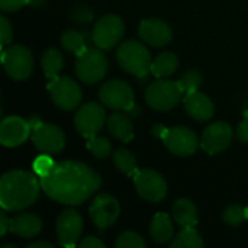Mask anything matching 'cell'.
<instances>
[{
    "label": "cell",
    "mask_w": 248,
    "mask_h": 248,
    "mask_svg": "<svg viewBox=\"0 0 248 248\" xmlns=\"http://www.w3.org/2000/svg\"><path fill=\"white\" fill-rule=\"evenodd\" d=\"M61 44L68 52H71V54H74L77 57H80L83 52H86L89 49L87 45H86L84 33H80V32L73 31V29H68V31H65L62 33Z\"/></svg>",
    "instance_id": "obj_26"
},
{
    "label": "cell",
    "mask_w": 248,
    "mask_h": 248,
    "mask_svg": "<svg viewBox=\"0 0 248 248\" xmlns=\"http://www.w3.org/2000/svg\"><path fill=\"white\" fill-rule=\"evenodd\" d=\"M7 230H10V221L7 219L6 214L1 212V214H0V234L4 235V234L7 232Z\"/></svg>",
    "instance_id": "obj_40"
},
{
    "label": "cell",
    "mask_w": 248,
    "mask_h": 248,
    "mask_svg": "<svg viewBox=\"0 0 248 248\" xmlns=\"http://www.w3.org/2000/svg\"><path fill=\"white\" fill-rule=\"evenodd\" d=\"M76 71L78 78L86 84H94L100 81L108 71V60L99 49L89 48L80 57H77Z\"/></svg>",
    "instance_id": "obj_5"
},
{
    "label": "cell",
    "mask_w": 248,
    "mask_h": 248,
    "mask_svg": "<svg viewBox=\"0 0 248 248\" xmlns=\"http://www.w3.org/2000/svg\"><path fill=\"white\" fill-rule=\"evenodd\" d=\"M42 230V221L35 214H22L10 221V231L22 238H32Z\"/></svg>",
    "instance_id": "obj_20"
},
{
    "label": "cell",
    "mask_w": 248,
    "mask_h": 248,
    "mask_svg": "<svg viewBox=\"0 0 248 248\" xmlns=\"http://www.w3.org/2000/svg\"><path fill=\"white\" fill-rule=\"evenodd\" d=\"M203 241L195 227H183L179 235L173 240L171 248H202Z\"/></svg>",
    "instance_id": "obj_27"
},
{
    "label": "cell",
    "mask_w": 248,
    "mask_h": 248,
    "mask_svg": "<svg viewBox=\"0 0 248 248\" xmlns=\"http://www.w3.org/2000/svg\"><path fill=\"white\" fill-rule=\"evenodd\" d=\"M54 166V163H52V160L51 158H48L46 155H41L39 158H36L35 160V163H33V169H35V171H36V174L41 177V176H44L51 167Z\"/></svg>",
    "instance_id": "obj_34"
},
{
    "label": "cell",
    "mask_w": 248,
    "mask_h": 248,
    "mask_svg": "<svg viewBox=\"0 0 248 248\" xmlns=\"http://www.w3.org/2000/svg\"><path fill=\"white\" fill-rule=\"evenodd\" d=\"M3 248H16V246H10V244H6V246H3Z\"/></svg>",
    "instance_id": "obj_43"
},
{
    "label": "cell",
    "mask_w": 248,
    "mask_h": 248,
    "mask_svg": "<svg viewBox=\"0 0 248 248\" xmlns=\"http://www.w3.org/2000/svg\"><path fill=\"white\" fill-rule=\"evenodd\" d=\"M52 102L62 110H73L81 102V89L70 77H57L48 84Z\"/></svg>",
    "instance_id": "obj_8"
},
{
    "label": "cell",
    "mask_w": 248,
    "mask_h": 248,
    "mask_svg": "<svg viewBox=\"0 0 248 248\" xmlns=\"http://www.w3.org/2000/svg\"><path fill=\"white\" fill-rule=\"evenodd\" d=\"M39 182L42 190L62 205H81L102 186L99 174L78 161L54 163Z\"/></svg>",
    "instance_id": "obj_1"
},
{
    "label": "cell",
    "mask_w": 248,
    "mask_h": 248,
    "mask_svg": "<svg viewBox=\"0 0 248 248\" xmlns=\"http://www.w3.org/2000/svg\"><path fill=\"white\" fill-rule=\"evenodd\" d=\"M119 212L121 208L118 201L108 193L97 195L90 206V218L99 230H106L112 227L116 222Z\"/></svg>",
    "instance_id": "obj_13"
},
{
    "label": "cell",
    "mask_w": 248,
    "mask_h": 248,
    "mask_svg": "<svg viewBox=\"0 0 248 248\" xmlns=\"http://www.w3.org/2000/svg\"><path fill=\"white\" fill-rule=\"evenodd\" d=\"M135 189L148 202H160L166 198L167 185L163 176L154 170H141L134 176Z\"/></svg>",
    "instance_id": "obj_11"
},
{
    "label": "cell",
    "mask_w": 248,
    "mask_h": 248,
    "mask_svg": "<svg viewBox=\"0 0 248 248\" xmlns=\"http://www.w3.org/2000/svg\"><path fill=\"white\" fill-rule=\"evenodd\" d=\"M28 3L29 0H0V7L4 12H13V10L23 7Z\"/></svg>",
    "instance_id": "obj_36"
},
{
    "label": "cell",
    "mask_w": 248,
    "mask_h": 248,
    "mask_svg": "<svg viewBox=\"0 0 248 248\" xmlns=\"http://www.w3.org/2000/svg\"><path fill=\"white\" fill-rule=\"evenodd\" d=\"M246 219H248V206L241 205H231L225 209L224 212V221L230 225H240Z\"/></svg>",
    "instance_id": "obj_31"
},
{
    "label": "cell",
    "mask_w": 248,
    "mask_h": 248,
    "mask_svg": "<svg viewBox=\"0 0 248 248\" xmlns=\"http://www.w3.org/2000/svg\"><path fill=\"white\" fill-rule=\"evenodd\" d=\"M0 33H1V42L0 44H1V48L4 49L12 41V25L4 16L0 17Z\"/></svg>",
    "instance_id": "obj_33"
},
{
    "label": "cell",
    "mask_w": 248,
    "mask_h": 248,
    "mask_svg": "<svg viewBox=\"0 0 248 248\" xmlns=\"http://www.w3.org/2000/svg\"><path fill=\"white\" fill-rule=\"evenodd\" d=\"M163 141L171 153L180 157L192 155L198 150V137L186 126L169 128Z\"/></svg>",
    "instance_id": "obj_15"
},
{
    "label": "cell",
    "mask_w": 248,
    "mask_h": 248,
    "mask_svg": "<svg viewBox=\"0 0 248 248\" xmlns=\"http://www.w3.org/2000/svg\"><path fill=\"white\" fill-rule=\"evenodd\" d=\"M113 163L126 176H135L138 173L137 160L128 150H124V148L116 150L113 153Z\"/></svg>",
    "instance_id": "obj_28"
},
{
    "label": "cell",
    "mask_w": 248,
    "mask_h": 248,
    "mask_svg": "<svg viewBox=\"0 0 248 248\" xmlns=\"http://www.w3.org/2000/svg\"><path fill=\"white\" fill-rule=\"evenodd\" d=\"M150 232H151L153 240L158 244H164V243L170 241L173 238V232H174L170 217L163 212L155 214V217L151 222V227H150Z\"/></svg>",
    "instance_id": "obj_23"
},
{
    "label": "cell",
    "mask_w": 248,
    "mask_h": 248,
    "mask_svg": "<svg viewBox=\"0 0 248 248\" xmlns=\"http://www.w3.org/2000/svg\"><path fill=\"white\" fill-rule=\"evenodd\" d=\"M237 135L243 142H248V118L240 122V125L237 128Z\"/></svg>",
    "instance_id": "obj_38"
},
{
    "label": "cell",
    "mask_w": 248,
    "mask_h": 248,
    "mask_svg": "<svg viewBox=\"0 0 248 248\" xmlns=\"http://www.w3.org/2000/svg\"><path fill=\"white\" fill-rule=\"evenodd\" d=\"M92 16H93V15H92L90 9H87V7H84V6H77V7L74 9V12H73L74 20L81 22V23L90 22V20H92Z\"/></svg>",
    "instance_id": "obj_35"
},
{
    "label": "cell",
    "mask_w": 248,
    "mask_h": 248,
    "mask_svg": "<svg viewBox=\"0 0 248 248\" xmlns=\"http://www.w3.org/2000/svg\"><path fill=\"white\" fill-rule=\"evenodd\" d=\"M45 0H29V3L28 4H31V6H39V4H42Z\"/></svg>",
    "instance_id": "obj_42"
},
{
    "label": "cell",
    "mask_w": 248,
    "mask_h": 248,
    "mask_svg": "<svg viewBox=\"0 0 248 248\" xmlns=\"http://www.w3.org/2000/svg\"><path fill=\"white\" fill-rule=\"evenodd\" d=\"M183 103H185V109L189 113V116H192L196 121H209L214 116V103L212 100L201 93V92H192V93H186L183 97Z\"/></svg>",
    "instance_id": "obj_19"
},
{
    "label": "cell",
    "mask_w": 248,
    "mask_h": 248,
    "mask_svg": "<svg viewBox=\"0 0 248 248\" xmlns=\"http://www.w3.org/2000/svg\"><path fill=\"white\" fill-rule=\"evenodd\" d=\"M31 132L32 128L28 121L19 116H9L0 124V142L7 148H13L23 144Z\"/></svg>",
    "instance_id": "obj_17"
},
{
    "label": "cell",
    "mask_w": 248,
    "mask_h": 248,
    "mask_svg": "<svg viewBox=\"0 0 248 248\" xmlns=\"http://www.w3.org/2000/svg\"><path fill=\"white\" fill-rule=\"evenodd\" d=\"M202 74L199 71H195V70H190V71H186L180 80H179V84L183 90V94L186 93H192V92H196L199 90V87L202 86Z\"/></svg>",
    "instance_id": "obj_29"
},
{
    "label": "cell",
    "mask_w": 248,
    "mask_h": 248,
    "mask_svg": "<svg viewBox=\"0 0 248 248\" xmlns=\"http://www.w3.org/2000/svg\"><path fill=\"white\" fill-rule=\"evenodd\" d=\"M41 182L23 170H12L0 179V203L6 211H22L31 206L39 195Z\"/></svg>",
    "instance_id": "obj_2"
},
{
    "label": "cell",
    "mask_w": 248,
    "mask_h": 248,
    "mask_svg": "<svg viewBox=\"0 0 248 248\" xmlns=\"http://www.w3.org/2000/svg\"><path fill=\"white\" fill-rule=\"evenodd\" d=\"M116 247L118 248H144L145 247V241L135 232H124L121 234V237L116 241Z\"/></svg>",
    "instance_id": "obj_32"
},
{
    "label": "cell",
    "mask_w": 248,
    "mask_h": 248,
    "mask_svg": "<svg viewBox=\"0 0 248 248\" xmlns=\"http://www.w3.org/2000/svg\"><path fill=\"white\" fill-rule=\"evenodd\" d=\"M173 218L182 227H195L198 224L196 206L189 199H179L173 205Z\"/></svg>",
    "instance_id": "obj_22"
},
{
    "label": "cell",
    "mask_w": 248,
    "mask_h": 248,
    "mask_svg": "<svg viewBox=\"0 0 248 248\" xmlns=\"http://www.w3.org/2000/svg\"><path fill=\"white\" fill-rule=\"evenodd\" d=\"M35 148L42 154H57L64 148V132L52 124H38L31 132Z\"/></svg>",
    "instance_id": "obj_10"
},
{
    "label": "cell",
    "mask_w": 248,
    "mask_h": 248,
    "mask_svg": "<svg viewBox=\"0 0 248 248\" xmlns=\"http://www.w3.org/2000/svg\"><path fill=\"white\" fill-rule=\"evenodd\" d=\"M87 148L89 151L96 155L97 158H105L110 154L112 151V145H110V141L108 138H103V137H92L89 138L87 141Z\"/></svg>",
    "instance_id": "obj_30"
},
{
    "label": "cell",
    "mask_w": 248,
    "mask_h": 248,
    "mask_svg": "<svg viewBox=\"0 0 248 248\" xmlns=\"http://www.w3.org/2000/svg\"><path fill=\"white\" fill-rule=\"evenodd\" d=\"M179 67V60L173 52H163L151 62V73L157 78H164L171 74Z\"/></svg>",
    "instance_id": "obj_24"
},
{
    "label": "cell",
    "mask_w": 248,
    "mask_h": 248,
    "mask_svg": "<svg viewBox=\"0 0 248 248\" xmlns=\"http://www.w3.org/2000/svg\"><path fill=\"white\" fill-rule=\"evenodd\" d=\"M183 90L179 81L158 80L153 83L145 93L147 103L155 110H170L182 99Z\"/></svg>",
    "instance_id": "obj_4"
},
{
    "label": "cell",
    "mask_w": 248,
    "mask_h": 248,
    "mask_svg": "<svg viewBox=\"0 0 248 248\" xmlns=\"http://www.w3.org/2000/svg\"><path fill=\"white\" fill-rule=\"evenodd\" d=\"M41 65H42V70L45 73V77L49 78V80H54L58 77V73L61 71L62 65H64V58H62V54L54 48L51 49H46L42 55V60H41Z\"/></svg>",
    "instance_id": "obj_25"
},
{
    "label": "cell",
    "mask_w": 248,
    "mask_h": 248,
    "mask_svg": "<svg viewBox=\"0 0 248 248\" xmlns=\"http://www.w3.org/2000/svg\"><path fill=\"white\" fill-rule=\"evenodd\" d=\"M28 248H52V244L45 243V241H38V243H32V244H29Z\"/></svg>",
    "instance_id": "obj_41"
},
{
    "label": "cell",
    "mask_w": 248,
    "mask_h": 248,
    "mask_svg": "<svg viewBox=\"0 0 248 248\" xmlns=\"http://www.w3.org/2000/svg\"><path fill=\"white\" fill-rule=\"evenodd\" d=\"M116 58L119 65L140 77L144 78L148 76V73L151 71V57L148 49L138 41H125L124 44H121V46L116 51Z\"/></svg>",
    "instance_id": "obj_3"
},
{
    "label": "cell",
    "mask_w": 248,
    "mask_h": 248,
    "mask_svg": "<svg viewBox=\"0 0 248 248\" xmlns=\"http://www.w3.org/2000/svg\"><path fill=\"white\" fill-rule=\"evenodd\" d=\"M80 247L83 248H103L105 247V244L100 241V240H97V238H94V237H87V238H84L81 243H80Z\"/></svg>",
    "instance_id": "obj_37"
},
{
    "label": "cell",
    "mask_w": 248,
    "mask_h": 248,
    "mask_svg": "<svg viewBox=\"0 0 248 248\" xmlns=\"http://www.w3.org/2000/svg\"><path fill=\"white\" fill-rule=\"evenodd\" d=\"M109 132L122 142H129L134 138V125L131 119L122 113H113L108 121Z\"/></svg>",
    "instance_id": "obj_21"
},
{
    "label": "cell",
    "mask_w": 248,
    "mask_h": 248,
    "mask_svg": "<svg viewBox=\"0 0 248 248\" xmlns=\"http://www.w3.org/2000/svg\"><path fill=\"white\" fill-rule=\"evenodd\" d=\"M83 231V218L74 211H64L57 221V235L62 247H74Z\"/></svg>",
    "instance_id": "obj_16"
},
{
    "label": "cell",
    "mask_w": 248,
    "mask_h": 248,
    "mask_svg": "<svg viewBox=\"0 0 248 248\" xmlns=\"http://www.w3.org/2000/svg\"><path fill=\"white\" fill-rule=\"evenodd\" d=\"M232 141V128L227 122H214L202 134L201 147L211 155L218 154L230 147Z\"/></svg>",
    "instance_id": "obj_14"
},
{
    "label": "cell",
    "mask_w": 248,
    "mask_h": 248,
    "mask_svg": "<svg viewBox=\"0 0 248 248\" xmlns=\"http://www.w3.org/2000/svg\"><path fill=\"white\" fill-rule=\"evenodd\" d=\"M1 64L6 73L15 80H25L31 76L33 68V58L31 51L22 45H12L1 52Z\"/></svg>",
    "instance_id": "obj_6"
},
{
    "label": "cell",
    "mask_w": 248,
    "mask_h": 248,
    "mask_svg": "<svg viewBox=\"0 0 248 248\" xmlns=\"http://www.w3.org/2000/svg\"><path fill=\"white\" fill-rule=\"evenodd\" d=\"M167 129L169 128H166L164 125H161V124H155V125H153V128H151V134L154 135V137H157V138H164V135H166V132H167Z\"/></svg>",
    "instance_id": "obj_39"
},
{
    "label": "cell",
    "mask_w": 248,
    "mask_h": 248,
    "mask_svg": "<svg viewBox=\"0 0 248 248\" xmlns=\"http://www.w3.org/2000/svg\"><path fill=\"white\" fill-rule=\"evenodd\" d=\"M140 36L151 46H163L171 39L170 26L160 19H144L140 23Z\"/></svg>",
    "instance_id": "obj_18"
},
{
    "label": "cell",
    "mask_w": 248,
    "mask_h": 248,
    "mask_svg": "<svg viewBox=\"0 0 248 248\" xmlns=\"http://www.w3.org/2000/svg\"><path fill=\"white\" fill-rule=\"evenodd\" d=\"M105 125V109L99 103H86L74 116L76 129L86 138L96 137Z\"/></svg>",
    "instance_id": "obj_12"
},
{
    "label": "cell",
    "mask_w": 248,
    "mask_h": 248,
    "mask_svg": "<svg viewBox=\"0 0 248 248\" xmlns=\"http://www.w3.org/2000/svg\"><path fill=\"white\" fill-rule=\"evenodd\" d=\"M100 102L110 109H121L126 112H132L135 109L134 103V92L131 86L121 80H112L105 83L99 90Z\"/></svg>",
    "instance_id": "obj_7"
},
{
    "label": "cell",
    "mask_w": 248,
    "mask_h": 248,
    "mask_svg": "<svg viewBox=\"0 0 248 248\" xmlns=\"http://www.w3.org/2000/svg\"><path fill=\"white\" fill-rule=\"evenodd\" d=\"M124 20L116 15H106L97 20L93 29V42L97 48L108 51L124 36Z\"/></svg>",
    "instance_id": "obj_9"
}]
</instances>
